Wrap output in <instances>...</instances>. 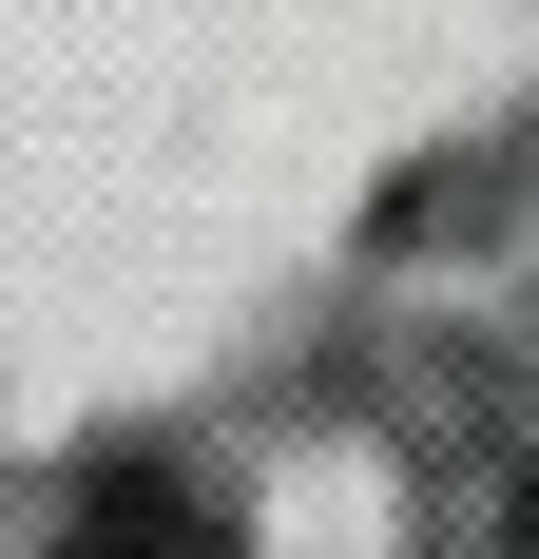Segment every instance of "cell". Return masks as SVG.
<instances>
[{"label": "cell", "instance_id": "6da1fadb", "mask_svg": "<svg viewBox=\"0 0 539 559\" xmlns=\"http://www.w3.org/2000/svg\"><path fill=\"white\" fill-rule=\"evenodd\" d=\"M58 559H231V540H213V502H193V483H97Z\"/></svg>", "mask_w": 539, "mask_h": 559}]
</instances>
